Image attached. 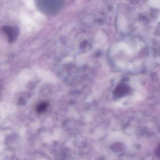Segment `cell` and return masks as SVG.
Returning <instances> with one entry per match:
<instances>
[{
    "label": "cell",
    "instance_id": "3",
    "mask_svg": "<svg viewBox=\"0 0 160 160\" xmlns=\"http://www.w3.org/2000/svg\"><path fill=\"white\" fill-rule=\"evenodd\" d=\"M47 106H48V103L46 102H42L37 106V111L38 112H42L46 110Z\"/></svg>",
    "mask_w": 160,
    "mask_h": 160
},
{
    "label": "cell",
    "instance_id": "1",
    "mask_svg": "<svg viewBox=\"0 0 160 160\" xmlns=\"http://www.w3.org/2000/svg\"><path fill=\"white\" fill-rule=\"evenodd\" d=\"M4 30L7 35L9 42H14L18 35V30L13 27H6L4 28Z\"/></svg>",
    "mask_w": 160,
    "mask_h": 160
},
{
    "label": "cell",
    "instance_id": "2",
    "mask_svg": "<svg viewBox=\"0 0 160 160\" xmlns=\"http://www.w3.org/2000/svg\"><path fill=\"white\" fill-rule=\"evenodd\" d=\"M129 88L125 85L118 86L115 90L114 94L118 98L124 97L129 92Z\"/></svg>",
    "mask_w": 160,
    "mask_h": 160
}]
</instances>
